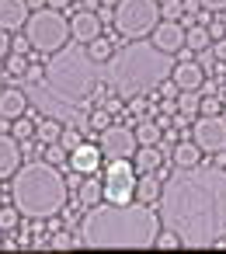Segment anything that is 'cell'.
I'll return each mask as SVG.
<instances>
[{"label": "cell", "instance_id": "cell-1", "mask_svg": "<svg viewBox=\"0 0 226 254\" xmlns=\"http://www.w3.org/2000/svg\"><path fill=\"white\" fill-rule=\"evenodd\" d=\"M160 223L184 247H223L226 240V171L223 164L177 167L160 185Z\"/></svg>", "mask_w": 226, "mask_h": 254}, {"label": "cell", "instance_id": "cell-2", "mask_svg": "<svg viewBox=\"0 0 226 254\" xmlns=\"http://www.w3.org/2000/svg\"><path fill=\"white\" fill-rule=\"evenodd\" d=\"M101 84H105V63L91 60L87 46H63L49 63H46V80L32 91L35 101H42L49 108V115H56L59 108H80L94 98H101Z\"/></svg>", "mask_w": 226, "mask_h": 254}, {"label": "cell", "instance_id": "cell-3", "mask_svg": "<svg viewBox=\"0 0 226 254\" xmlns=\"http://www.w3.org/2000/svg\"><path fill=\"white\" fill-rule=\"evenodd\" d=\"M160 216L146 202H98L80 219L84 247H129L146 251L160 233Z\"/></svg>", "mask_w": 226, "mask_h": 254}, {"label": "cell", "instance_id": "cell-4", "mask_svg": "<svg viewBox=\"0 0 226 254\" xmlns=\"http://www.w3.org/2000/svg\"><path fill=\"white\" fill-rule=\"evenodd\" d=\"M174 73V60L170 53H164L160 46L146 42V39H132L122 49L112 53V60L105 63V84L122 98H146L153 91H160L164 80H170Z\"/></svg>", "mask_w": 226, "mask_h": 254}, {"label": "cell", "instance_id": "cell-5", "mask_svg": "<svg viewBox=\"0 0 226 254\" xmlns=\"http://www.w3.org/2000/svg\"><path fill=\"white\" fill-rule=\"evenodd\" d=\"M11 202L28 219H53L66 205V178L49 160H25L11 178Z\"/></svg>", "mask_w": 226, "mask_h": 254}, {"label": "cell", "instance_id": "cell-6", "mask_svg": "<svg viewBox=\"0 0 226 254\" xmlns=\"http://www.w3.org/2000/svg\"><path fill=\"white\" fill-rule=\"evenodd\" d=\"M25 39L32 42L35 53H59L63 46H70V18H63V11L56 7H42L32 11L25 21Z\"/></svg>", "mask_w": 226, "mask_h": 254}, {"label": "cell", "instance_id": "cell-7", "mask_svg": "<svg viewBox=\"0 0 226 254\" xmlns=\"http://www.w3.org/2000/svg\"><path fill=\"white\" fill-rule=\"evenodd\" d=\"M160 25V0H118L115 4V32L132 42L153 35Z\"/></svg>", "mask_w": 226, "mask_h": 254}, {"label": "cell", "instance_id": "cell-8", "mask_svg": "<svg viewBox=\"0 0 226 254\" xmlns=\"http://www.w3.org/2000/svg\"><path fill=\"white\" fill-rule=\"evenodd\" d=\"M136 164H129V157L108 160L101 188H105V202H132L136 198Z\"/></svg>", "mask_w": 226, "mask_h": 254}, {"label": "cell", "instance_id": "cell-9", "mask_svg": "<svg viewBox=\"0 0 226 254\" xmlns=\"http://www.w3.org/2000/svg\"><path fill=\"white\" fill-rule=\"evenodd\" d=\"M191 139L198 143L202 153H226V119L223 115H198L191 126Z\"/></svg>", "mask_w": 226, "mask_h": 254}, {"label": "cell", "instance_id": "cell-10", "mask_svg": "<svg viewBox=\"0 0 226 254\" xmlns=\"http://www.w3.org/2000/svg\"><path fill=\"white\" fill-rule=\"evenodd\" d=\"M98 146H101V153H105L108 160H118V157H132L136 146H139V139H136V129H129V126H115V122H112V126L101 129Z\"/></svg>", "mask_w": 226, "mask_h": 254}, {"label": "cell", "instance_id": "cell-11", "mask_svg": "<svg viewBox=\"0 0 226 254\" xmlns=\"http://www.w3.org/2000/svg\"><path fill=\"white\" fill-rule=\"evenodd\" d=\"M101 14L98 11H87V7H80L73 18H70V35H73V42H80V46H87V42H94L98 35H101Z\"/></svg>", "mask_w": 226, "mask_h": 254}, {"label": "cell", "instance_id": "cell-12", "mask_svg": "<svg viewBox=\"0 0 226 254\" xmlns=\"http://www.w3.org/2000/svg\"><path fill=\"white\" fill-rule=\"evenodd\" d=\"M150 39H153V46H160L164 53L174 56V53L184 49V25H181V21H164V18H160V25L153 28Z\"/></svg>", "mask_w": 226, "mask_h": 254}, {"label": "cell", "instance_id": "cell-13", "mask_svg": "<svg viewBox=\"0 0 226 254\" xmlns=\"http://www.w3.org/2000/svg\"><path fill=\"white\" fill-rule=\"evenodd\" d=\"M101 160H105V153H101L98 143H80V146L70 153V171H77L80 178H87V174H98Z\"/></svg>", "mask_w": 226, "mask_h": 254}, {"label": "cell", "instance_id": "cell-14", "mask_svg": "<svg viewBox=\"0 0 226 254\" xmlns=\"http://www.w3.org/2000/svg\"><path fill=\"white\" fill-rule=\"evenodd\" d=\"M18 167H21V139H14L11 132H0V181L14 178Z\"/></svg>", "mask_w": 226, "mask_h": 254}, {"label": "cell", "instance_id": "cell-15", "mask_svg": "<svg viewBox=\"0 0 226 254\" xmlns=\"http://www.w3.org/2000/svg\"><path fill=\"white\" fill-rule=\"evenodd\" d=\"M170 80H174L181 91H202V84H205V70H202L198 60H181V63L174 66Z\"/></svg>", "mask_w": 226, "mask_h": 254}, {"label": "cell", "instance_id": "cell-16", "mask_svg": "<svg viewBox=\"0 0 226 254\" xmlns=\"http://www.w3.org/2000/svg\"><path fill=\"white\" fill-rule=\"evenodd\" d=\"M28 14H32L28 0H0V28L18 32V28H25Z\"/></svg>", "mask_w": 226, "mask_h": 254}, {"label": "cell", "instance_id": "cell-17", "mask_svg": "<svg viewBox=\"0 0 226 254\" xmlns=\"http://www.w3.org/2000/svg\"><path fill=\"white\" fill-rule=\"evenodd\" d=\"M0 115L11 119V122L28 115V94L21 87H0Z\"/></svg>", "mask_w": 226, "mask_h": 254}, {"label": "cell", "instance_id": "cell-18", "mask_svg": "<svg viewBox=\"0 0 226 254\" xmlns=\"http://www.w3.org/2000/svg\"><path fill=\"white\" fill-rule=\"evenodd\" d=\"M184 46L198 56V53H205L209 46H212V35H209V25H188L184 28Z\"/></svg>", "mask_w": 226, "mask_h": 254}, {"label": "cell", "instance_id": "cell-19", "mask_svg": "<svg viewBox=\"0 0 226 254\" xmlns=\"http://www.w3.org/2000/svg\"><path fill=\"white\" fill-rule=\"evenodd\" d=\"M132 157H136L132 164H136V171H139V174H153V171L160 167V160H164V153H160L157 146H136V153H132Z\"/></svg>", "mask_w": 226, "mask_h": 254}, {"label": "cell", "instance_id": "cell-20", "mask_svg": "<svg viewBox=\"0 0 226 254\" xmlns=\"http://www.w3.org/2000/svg\"><path fill=\"white\" fill-rule=\"evenodd\" d=\"M160 185L164 181H157V174H139V181H136V202H146V205L160 202Z\"/></svg>", "mask_w": 226, "mask_h": 254}, {"label": "cell", "instance_id": "cell-21", "mask_svg": "<svg viewBox=\"0 0 226 254\" xmlns=\"http://www.w3.org/2000/svg\"><path fill=\"white\" fill-rule=\"evenodd\" d=\"M195 164H202V150H198V143H195V139L177 143V146H174V167H195Z\"/></svg>", "mask_w": 226, "mask_h": 254}, {"label": "cell", "instance_id": "cell-22", "mask_svg": "<svg viewBox=\"0 0 226 254\" xmlns=\"http://www.w3.org/2000/svg\"><path fill=\"white\" fill-rule=\"evenodd\" d=\"M77 198H80V205H84V209L98 205V202L105 198V188H101V181H98L94 174H87V178H84V185H80V191H77Z\"/></svg>", "mask_w": 226, "mask_h": 254}, {"label": "cell", "instance_id": "cell-23", "mask_svg": "<svg viewBox=\"0 0 226 254\" xmlns=\"http://www.w3.org/2000/svg\"><path fill=\"white\" fill-rule=\"evenodd\" d=\"M59 136H63V126H59V119H56V115H49V119H42V122L35 126V139H39L42 146L59 143Z\"/></svg>", "mask_w": 226, "mask_h": 254}, {"label": "cell", "instance_id": "cell-24", "mask_svg": "<svg viewBox=\"0 0 226 254\" xmlns=\"http://www.w3.org/2000/svg\"><path fill=\"white\" fill-rule=\"evenodd\" d=\"M136 139H139V146H157V143L164 139V132H160V126H157V122L139 119V126H136Z\"/></svg>", "mask_w": 226, "mask_h": 254}, {"label": "cell", "instance_id": "cell-25", "mask_svg": "<svg viewBox=\"0 0 226 254\" xmlns=\"http://www.w3.org/2000/svg\"><path fill=\"white\" fill-rule=\"evenodd\" d=\"M198 105H202L198 101V91H181L177 94V115L181 119H195L198 115Z\"/></svg>", "mask_w": 226, "mask_h": 254}, {"label": "cell", "instance_id": "cell-26", "mask_svg": "<svg viewBox=\"0 0 226 254\" xmlns=\"http://www.w3.org/2000/svg\"><path fill=\"white\" fill-rule=\"evenodd\" d=\"M87 53H91V60H98V63H108V60H112V53H115V46H112L105 35H98L94 42H87Z\"/></svg>", "mask_w": 226, "mask_h": 254}, {"label": "cell", "instance_id": "cell-27", "mask_svg": "<svg viewBox=\"0 0 226 254\" xmlns=\"http://www.w3.org/2000/svg\"><path fill=\"white\" fill-rule=\"evenodd\" d=\"M153 247H160V251H177V247H184V244H181V237H177V233H174L170 226H164V230L157 233Z\"/></svg>", "mask_w": 226, "mask_h": 254}, {"label": "cell", "instance_id": "cell-28", "mask_svg": "<svg viewBox=\"0 0 226 254\" xmlns=\"http://www.w3.org/2000/svg\"><path fill=\"white\" fill-rule=\"evenodd\" d=\"M11 136H14V139H32V136H35V122H32L28 115L14 119V122H11Z\"/></svg>", "mask_w": 226, "mask_h": 254}, {"label": "cell", "instance_id": "cell-29", "mask_svg": "<svg viewBox=\"0 0 226 254\" xmlns=\"http://www.w3.org/2000/svg\"><path fill=\"white\" fill-rule=\"evenodd\" d=\"M18 205H7V209H0V233H14L18 230Z\"/></svg>", "mask_w": 226, "mask_h": 254}, {"label": "cell", "instance_id": "cell-30", "mask_svg": "<svg viewBox=\"0 0 226 254\" xmlns=\"http://www.w3.org/2000/svg\"><path fill=\"white\" fill-rule=\"evenodd\" d=\"M160 18L164 21H181L184 18V4H181V0H164V4H160Z\"/></svg>", "mask_w": 226, "mask_h": 254}, {"label": "cell", "instance_id": "cell-31", "mask_svg": "<svg viewBox=\"0 0 226 254\" xmlns=\"http://www.w3.org/2000/svg\"><path fill=\"white\" fill-rule=\"evenodd\" d=\"M28 70V56L25 53H7V73L11 77H25Z\"/></svg>", "mask_w": 226, "mask_h": 254}, {"label": "cell", "instance_id": "cell-32", "mask_svg": "<svg viewBox=\"0 0 226 254\" xmlns=\"http://www.w3.org/2000/svg\"><path fill=\"white\" fill-rule=\"evenodd\" d=\"M80 143H84V136H80V129H73V126H66V129H63V136H59V146H63L66 153H73V150H77Z\"/></svg>", "mask_w": 226, "mask_h": 254}, {"label": "cell", "instance_id": "cell-33", "mask_svg": "<svg viewBox=\"0 0 226 254\" xmlns=\"http://www.w3.org/2000/svg\"><path fill=\"white\" fill-rule=\"evenodd\" d=\"M46 160L56 164V167H63V164H70V153H66L59 143H49V146H46Z\"/></svg>", "mask_w": 226, "mask_h": 254}, {"label": "cell", "instance_id": "cell-34", "mask_svg": "<svg viewBox=\"0 0 226 254\" xmlns=\"http://www.w3.org/2000/svg\"><path fill=\"white\" fill-rule=\"evenodd\" d=\"M77 244H80V237H70V233L49 237V247H53V251H70V247H77Z\"/></svg>", "mask_w": 226, "mask_h": 254}, {"label": "cell", "instance_id": "cell-35", "mask_svg": "<svg viewBox=\"0 0 226 254\" xmlns=\"http://www.w3.org/2000/svg\"><path fill=\"white\" fill-rule=\"evenodd\" d=\"M112 119H115V115H112L108 108H98V112H91V119H87V126H94V129L101 132L105 126H112Z\"/></svg>", "mask_w": 226, "mask_h": 254}, {"label": "cell", "instance_id": "cell-36", "mask_svg": "<svg viewBox=\"0 0 226 254\" xmlns=\"http://www.w3.org/2000/svg\"><path fill=\"white\" fill-rule=\"evenodd\" d=\"M198 112H202V115H219V112H223V101H219L216 94H205L202 105H198Z\"/></svg>", "mask_w": 226, "mask_h": 254}, {"label": "cell", "instance_id": "cell-37", "mask_svg": "<svg viewBox=\"0 0 226 254\" xmlns=\"http://www.w3.org/2000/svg\"><path fill=\"white\" fill-rule=\"evenodd\" d=\"M42 80H46V66H32V63H28V70H25V84H28V87H39Z\"/></svg>", "mask_w": 226, "mask_h": 254}, {"label": "cell", "instance_id": "cell-38", "mask_svg": "<svg viewBox=\"0 0 226 254\" xmlns=\"http://www.w3.org/2000/svg\"><path fill=\"white\" fill-rule=\"evenodd\" d=\"M209 56H212V60H216L219 66H226V35L212 42V53H209Z\"/></svg>", "mask_w": 226, "mask_h": 254}, {"label": "cell", "instance_id": "cell-39", "mask_svg": "<svg viewBox=\"0 0 226 254\" xmlns=\"http://www.w3.org/2000/svg\"><path fill=\"white\" fill-rule=\"evenodd\" d=\"M202 11H212V14H223L226 11V0H198Z\"/></svg>", "mask_w": 226, "mask_h": 254}, {"label": "cell", "instance_id": "cell-40", "mask_svg": "<svg viewBox=\"0 0 226 254\" xmlns=\"http://www.w3.org/2000/svg\"><path fill=\"white\" fill-rule=\"evenodd\" d=\"M7 53H11V32H7V28H0V60H4Z\"/></svg>", "mask_w": 226, "mask_h": 254}, {"label": "cell", "instance_id": "cell-41", "mask_svg": "<svg viewBox=\"0 0 226 254\" xmlns=\"http://www.w3.org/2000/svg\"><path fill=\"white\" fill-rule=\"evenodd\" d=\"M28 49H32V42H28L25 35H21V39H11V53H28Z\"/></svg>", "mask_w": 226, "mask_h": 254}, {"label": "cell", "instance_id": "cell-42", "mask_svg": "<svg viewBox=\"0 0 226 254\" xmlns=\"http://www.w3.org/2000/svg\"><path fill=\"white\" fill-rule=\"evenodd\" d=\"M46 4H49V7H56V11H63V7H70V4H73V0H46Z\"/></svg>", "mask_w": 226, "mask_h": 254}, {"label": "cell", "instance_id": "cell-43", "mask_svg": "<svg viewBox=\"0 0 226 254\" xmlns=\"http://www.w3.org/2000/svg\"><path fill=\"white\" fill-rule=\"evenodd\" d=\"M98 4L101 0H80V7H87V11H98Z\"/></svg>", "mask_w": 226, "mask_h": 254}, {"label": "cell", "instance_id": "cell-44", "mask_svg": "<svg viewBox=\"0 0 226 254\" xmlns=\"http://www.w3.org/2000/svg\"><path fill=\"white\" fill-rule=\"evenodd\" d=\"M28 7H32V11H42V7H46V0H28Z\"/></svg>", "mask_w": 226, "mask_h": 254}, {"label": "cell", "instance_id": "cell-45", "mask_svg": "<svg viewBox=\"0 0 226 254\" xmlns=\"http://www.w3.org/2000/svg\"><path fill=\"white\" fill-rule=\"evenodd\" d=\"M0 132H11V119H4V115H0Z\"/></svg>", "mask_w": 226, "mask_h": 254}, {"label": "cell", "instance_id": "cell-46", "mask_svg": "<svg viewBox=\"0 0 226 254\" xmlns=\"http://www.w3.org/2000/svg\"><path fill=\"white\" fill-rule=\"evenodd\" d=\"M118 4V0H101V7H115Z\"/></svg>", "mask_w": 226, "mask_h": 254}, {"label": "cell", "instance_id": "cell-47", "mask_svg": "<svg viewBox=\"0 0 226 254\" xmlns=\"http://www.w3.org/2000/svg\"><path fill=\"white\" fill-rule=\"evenodd\" d=\"M223 28H226V11H223Z\"/></svg>", "mask_w": 226, "mask_h": 254}, {"label": "cell", "instance_id": "cell-48", "mask_svg": "<svg viewBox=\"0 0 226 254\" xmlns=\"http://www.w3.org/2000/svg\"><path fill=\"white\" fill-rule=\"evenodd\" d=\"M223 247H226V240H223Z\"/></svg>", "mask_w": 226, "mask_h": 254}, {"label": "cell", "instance_id": "cell-49", "mask_svg": "<svg viewBox=\"0 0 226 254\" xmlns=\"http://www.w3.org/2000/svg\"><path fill=\"white\" fill-rule=\"evenodd\" d=\"M160 4H164V0H160Z\"/></svg>", "mask_w": 226, "mask_h": 254}]
</instances>
